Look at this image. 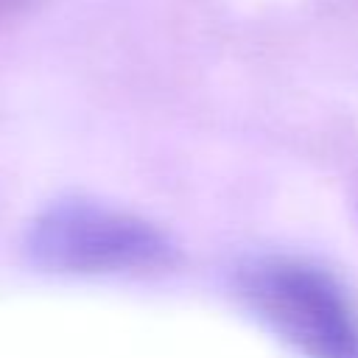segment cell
<instances>
[{
    "label": "cell",
    "mask_w": 358,
    "mask_h": 358,
    "mask_svg": "<svg viewBox=\"0 0 358 358\" xmlns=\"http://www.w3.org/2000/svg\"><path fill=\"white\" fill-rule=\"evenodd\" d=\"M25 252L59 274H143L171 263V243L157 227L95 201H59L39 213Z\"/></svg>",
    "instance_id": "1"
},
{
    "label": "cell",
    "mask_w": 358,
    "mask_h": 358,
    "mask_svg": "<svg viewBox=\"0 0 358 358\" xmlns=\"http://www.w3.org/2000/svg\"><path fill=\"white\" fill-rule=\"evenodd\" d=\"M249 305L308 358H358V322L341 288L319 268L263 257L241 268Z\"/></svg>",
    "instance_id": "2"
}]
</instances>
